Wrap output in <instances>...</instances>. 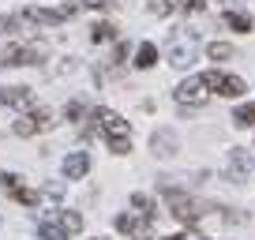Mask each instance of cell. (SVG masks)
<instances>
[{"mask_svg":"<svg viewBox=\"0 0 255 240\" xmlns=\"http://www.w3.org/2000/svg\"><path fill=\"white\" fill-rule=\"evenodd\" d=\"M72 15H75V4H64V8H26L23 11V19L34 26H60Z\"/></svg>","mask_w":255,"mask_h":240,"instance_id":"obj_7","label":"cell"},{"mask_svg":"<svg viewBox=\"0 0 255 240\" xmlns=\"http://www.w3.org/2000/svg\"><path fill=\"white\" fill-rule=\"evenodd\" d=\"M233 124H237V128H252V124H255V102L240 105V109L233 113Z\"/></svg>","mask_w":255,"mask_h":240,"instance_id":"obj_17","label":"cell"},{"mask_svg":"<svg viewBox=\"0 0 255 240\" xmlns=\"http://www.w3.org/2000/svg\"><path fill=\"white\" fill-rule=\"evenodd\" d=\"M207 56H210V60H229V56H233V45H229V41H210V45H207Z\"/></svg>","mask_w":255,"mask_h":240,"instance_id":"obj_21","label":"cell"},{"mask_svg":"<svg viewBox=\"0 0 255 240\" xmlns=\"http://www.w3.org/2000/svg\"><path fill=\"white\" fill-rule=\"evenodd\" d=\"M173 8H180V11H203L207 8V0H169Z\"/></svg>","mask_w":255,"mask_h":240,"instance_id":"obj_23","label":"cell"},{"mask_svg":"<svg viewBox=\"0 0 255 240\" xmlns=\"http://www.w3.org/2000/svg\"><path fill=\"white\" fill-rule=\"evenodd\" d=\"M195 56H199V49H195V34L191 30H173L169 34V64L173 68H191Z\"/></svg>","mask_w":255,"mask_h":240,"instance_id":"obj_5","label":"cell"},{"mask_svg":"<svg viewBox=\"0 0 255 240\" xmlns=\"http://www.w3.org/2000/svg\"><path fill=\"white\" fill-rule=\"evenodd\" d=\"M176 146H180V139H176L169 128H158V131L150 135V150L158 154V158H173V154H176Z\"/></svg>","mask_w":255,"mask_h":240,"instance_id":"obj_14","label":"cell"},{"mask_svg":"<svg viewBox=\"0 0 255 240\" xmlns=\"http://www.w3.org/2000/svg\"><path fill=\"white\" fill-rule=\"evenodd\" d=\"M117 233H124V237H131V240H150L154 237V218H146V214H120L117 218Z\"/></svg>","mask_w":255,"mask_h":240,"instance_id":"obj_8","label":"cell"},{"mask_svg":"<svg viewBox=\"0 0 255 240\" xmlns=\"http://www.w3.org/2000/svg\"><path fill=\"white\" fill-rule=\"evenodd\" d=\"M64 117H68V120H79V117H83V102H68Z\"/></svg>","mask_w":255,"mask_h":240,"instance_id":"obj_24","label":"cell"},{"mask_svg":"<svg viewBox=\"0 0 255 240\" xmlns=\"http://www.w3.org/2000/svg\"><path fill=\"white\" fill-rule=\"evenodd\" d=\"M45 195H49V199H60L64 188H60V184H45Z\"/></svg>","mask_w":255,"mask_h":240,"instance_id":"obj_26","label":"cell"},{"mask_svg":"<svg viewBox=\"0 0 255 240\" xmlns=\"http://www.w3.org/2000/svg\"><path fill=\"white\" fill-rule=\"evenodd\" d=\"M225 26H229V30H237V34H248L252 30V15H248V11H237V8H225Z\"/></svg>","mask_w":255,"mask_h":240,"instance_id":"obj_15","label":"cell"},{"mask_svg":"<svg viewBox=\"0 0 255 240\" xmlns=\"http://www.w3.org/2000/svg\"><path fill=\"white\" fill-rule=\"evenodd\" d=\"M49 128H53V113L49 109H30L11 124L15 135H38V131H49Z\"/></svg>","mask_w":255,"mask_h":240,"instance_id":"obj_10","label":"cell"},{"mask_svg":"<svg viewBox=\"0 0 255 240\" xmlns=\"http://www.w3.org/2000/svg\"><path fill=\"white\" fill-rule=\"evenodd\" d=\"M203 83H207V90H214V94H222V98H240L244 94V79H240V75H229V72H207L203 75Z\"/></svg>","mask_w":255,"mask_h":240,"instance_id":"obj_6","label":"cell"},{"mask_svg":"<svg viewBox=\"0 0 255 240\" xmlns=\"http://www.w3.org/2000/svg\"><path fill=\"white\" fill-rule=\"evenodd\" d=\"M161 195H165V203H169V214H173L176 222H184V225H195V222L203 218L199 203L191 199V195H184L180 188H173V184H161Z\"/></svg>","mask_w":255,"mask_h":240,"instance_id":"obj_4","label":"cell"},{"mask_svg":"<svg viewBox=\"0 0 255 240\" xmlns=\"http://www.w3.org/2000/svg\"><path fill=\"white\" fill-rule=\"evenodd\" d=\"M87 173H90V154L87 150H72L64 158V176L68 180H83Z\"/></svg>","mask_w":255,"mask_h":240,"instance_id":"obj_13","label":"cell"},{"mask_svg":"<svg viewBox=\"0 0 255 240\" xmlns=\"http://www.w3.org/2000/svg\"><path fill=\"white\" fill-rule=\"evenodd\" d=\"M79 4H87V8H113L117 0H79Z\"/></svg>","mask_w":255,"mask_h":240,"instance_id":"obj_25","label":"cell"},{"mask_svg":"<svg viewBox=\"0 0 255 240\" xmlns=\"http://www.w3.org/2000/svg\"><path fill=\"white\" fill-rule=\"evenodd\" d=\"M131 207L139 210V214H146V218H154V199L150 195H143V192H135L131 195Z\"/></svg>","mask_w":255,"mask_h":240,"instance_id":"obj_22","label":"cell"},{"mask_svg":"<svg viewBox=\"0 0 255 240\" xmlns=\"http://www.w3.org/2000/svg\"><path fill=\"white\" fill-rule=\"evenodd\" d=\"M11 199L23 203V207H38V192H30V188H23V184L11 188Z\"/></svg>","mask_w":255,"mask_h":240,"instance_id":"obj_20","label":"cell"},{"mask_svg":"<svg viewBox=\"0 0 255 240\" xmlns=\"http://www.w3.org/2000/svg\"><path fill=\"white\" fill-rule=\"evenodd\" d=\"M49 45L45 41H19V45L0 49V68H23V64H45Z\"/></svg>","mask_w":255,"mask_h":240,"instance_id":"obj_3","label":"cell"},{"mask_svg":"<svg viewBox=\"0 0 255 240\" xmlns=\"http://www.w3.org/2000/svg\"><path fill=\"white\" fill-rule=\"evenodd\" d=\"M117 38V26L113 23H94L90 26V41H98V45H102V41H113Z\"/></svg>","mask_w":255,"mask_h":240,"instance_id":"obj_19","label":"cell"},{"mask_svg":"<svg viewBox=\"0 0 255 240\" xmlns=\"http://www.w3.org/2000/svg\"><path fill=\"white\" fill-rule=\"evenodd\" d=\"M90 131H98V135L109 143L113 154H128V150H131V128H128V120L120 117V113H113V109H94V113H90L87 135H90Z\"/></svg>","mask_w":255,"mask_h":240,"instance_id":"obj_1","label":"cell"},{"mask_svg":"<svg viewBox=\"0 0 255 240\" xmlns=\"http://www.w3.org/2000/svg\"><path fill=\"white\" fill-rule=\"evenodd\" d=\"M225 176H229L233 184H240V180H248L252 176V154L240 150V146H233L229 158H225Z\"/></svg>","mask_w":255,"mask_h":240,"instance_id":"obj_11","label":"cell"},{"mask_svg":"<svg viewBox=\"0 0 255 240\" xmlns=\"http://www.w3.org/2000/svg\"><path fill=\"white\" fill-rule=\"evenodd\" d=\"M0 105H8V109H34V90L30 87H0Z\"/></svg>","mask_w":255,"mask_h":240,"instance_id":"obj_12","label":"cell"},{"mask_svg":"<svg viewBox=\"0 0 255 240\" xmlns=\"http://www.w3.org/2000/svg\"><path fill=\"white\" fill-rule=\"evenodd\" d=\"M154 64H158V45H154V41H143V45L135 49V68L146 72V68H154Z\"/></svg>","mask_w":255,"mask_h":240,"instance_id":"obj_16","label":"cell"},{"mask_svg":"<svg viewBox=\"0 0 255 240\" xmlns=\"http://www.w3.org/2000/svg\"><path fill=\"white\" fill-rule=\"evenodd\" d=\"M173 98L184 105V109H199V105H207L210 90H207V83H203V75H199V79H184L180 87L173 90Z\"/></svg>","mask_w":255,"mask_h":240,"instance_id":"obj_9","label":"cell"},{"mask_svg":"<svg viewBox=\"0 0 255 240\" xmlns=\"http://www.w3.org/2000/svg\"><path fill=\"white\" fill-rule=\"evenodd\" d=\"M23 26H30L23 19V11H15V15H0V34H15V30H23Z\"/></svg>","mask_w":255,"mask_h":240,"instance_id":"obj_18","label":"cell"},{"mask_svg":"<svg viewBox=\"0 0 255 240\" xmlns=\"http://www.w3.org/2000/svg\"><path fill=\"white\" fill-rule=\"evenodd\" d=\"M222 4H225V8H237V4H240V0H222Z\"/></svg>","mask_w":255,"mask_h":240,"instance_id":"obj_27","label":"cell"},{"mask_svg":"<svg viewBox=\"0 0 255 240\" xmlns=\"http://www.w3.org/2000/svg\"><path fill=\"white\" fill-rule=\"evenodd\" d=\"M75 233H83V214L79 210H53L49 218L38 222L41 240H72Z\"/></svg>","mask_w":255,"mask_h":240,"instance_id":"obj_2","label":"cell"}]
</instances>
